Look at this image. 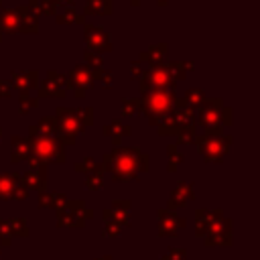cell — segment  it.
Instances as JSON below:
<instances>
[{"label": "cell", "mask_w": 260, "mask_h": 260, "mask_svg": "<svg viewBox=\"0 0 260 260\" xmlns=\"http://www.w3.org/2000/svg\"><path fill=\"white\" fill-rule=\"evenodd\" d=\"M110 79H112V77H110L108 73H106V75H102V81H104V83H102V87H104V89H108V87L112 85V83H110Z\"/></svg>", "instance_id": "f35d334b"}, {"label": "cell", "mask_w": 260, "mask_h": 260, "mask_svg": "<svg viewBox=\"0 0 260 260\" xmlns=\"http://www.w3.org/2000/svg\"><path fill=\"white\" fill-rule=\"evenodd\" d=\"M195 228L205 246H232V219H225L221 209H199Z\"/></svg>", "instance_id": "7a4b0ae2"}, {"label": "cell", "mask_w": 260, "mask_h": 260, "mask_svg": "<svg viewBox=\"0 0 260 260\" xmlns=\"http://www.w3.org/2000/svg\"><path fill=\"white\" fill-rule=\"evenodd\" d=\"M104 134L110 136V140H112L114 146H120V144H122V138L132 134V128L126 126V124H122L120 120H114V122H110L108 126H104Z\"/></svg>", "instance_id": "e0dca14e"}, {"label": "cell", "mask_w": 260, "mask_h": 260, "mask_svg": "<svg viewBox=\"0 0 260 260\" xmlns=\"http://www.w3.org/2000/svg\"><path fill=\"white\" fill-rule=\"evenodd\" d=\"M28 193H30V191H28V189H26V187L20 183V185L14 189V193H12V199H18V201H22V199H26V197H28Z\"/></svg>", "instance_id": "d590c367"}, {"label": "cell", "mask_w": 260, "mask_h": 260, "mask_svg": "<svg viewBox=\"0 0 260 260\" xmlns=\"http://www.w3.org/2000/svg\"><path fill=\"white\" fill-rule=\"evenodd\" d=\"M185 225H187V221L183 217H179L175 211H171V209H158V236L173 238Z\"/></svg>", "instance_id": "9c48e42d"}, {"label": "cell", "mask_w": 260, "mask_h": 260, "mask_svg": "<svg viewBox=\"0 0 260 260\" xmlns=\"http://www.w3.org/2000/svg\"><path fill=\"white\" fill-rule=\"evenodd\" d=\"M122 234V225L114 219H104V230H102V236L106 238H116Z\"/></svg>", "instance_id": "83f0119b"}, {"label": "cell", "mask_w": 260, "mask_h": 260, "mask_svg": "<svg viewBox=\"0 0 260 260\" xmlns=\"http://www.w3.org/2000/svg\"><path fill=\"white\" fill-rule=\"evenodd\" d=\"M83 183H85V187H87L89 191H100V189L104 187V171H98V173L87 175Z\"/></svg>", "instance_id": "d4e9b609"}, {"label": "cell", "mask_w": 260, "mask_h": 260, "mask_svg": "<svg viewBox=\"0 0 260 260\" xmlns=\"http://www.w3.org/2000/svg\"><path fill=\"white\" fill-rule=\"evenodd\" d=\"M12 244V234L6 223V219H0V246H10Z\"/></svg>", "instance_id": "f546056e"}, {"label": "cell", "mask_w": 260, "mask_h": 260, "mask_svg": "<svg viewBox=\"0 0 260 260\" xmlns=\"http://www.w3.org/2000/svg\"><path fill=\"white\" fill-rule=\"evenodd\" d=\"M57 223L59 228H73V230L83 228L85 223L83 199H67V203L57 209Z\"/></svg>", "instance_id": "52a82bcc"}, {"label": "cell", "mask_w": 260, "mask_h": 260, "mask_svg": "<svg viewBox=\"0 0 260 260\" xmlns=\"http://www.w3.org/2000/svg\"><path fill=\"white\" fill-rule=\"evenodd\" d=\"M35 128H37L41 134H45V136H55V134H57L55 118H41V120L35 124Z\"/></svg>", "instance_id": "603a6c76"}, {"label": "cell", "mask_w": 260, "mask_h": 260, "mask_svg": "<svg viewBox=\"0 0 260 260\" xmlns=\"http://www.w3.org/2000/svg\"><path fill=\"white\" fill-rule=\"evenodd\" d=\"M39 207H53L55 209V193L39 191Z\"/></svg>", "instance_id": "1f68e13d"}, {"label": "cell", "mask_w": 260, "mask_h": 260, "mask_svg": "<svg viewBox=\"0 0 260 260\" xmlns=\"http://www.w3.org/2000/svg\"><path fill=\"white\" fill-rule=\"evenodd\" d=\"M65 203H67V197H65V193H55V209L63 207Z\"/></svg>", "instance_id": "74e56055"}, {"label": "cell", "mask_w": 260, "mask_h": 260, "mask_svg": "<svg viewBox=\"0 0 260 260\" xmlns=\"http://www.w3.org/2000/svg\"><path fill=\"white\" fill-rule=\"evenodd\" d=\"M223 130L225 128H213V130H205L203 134H197L195 144L199 154L205 158V162H221L223 156L230 152L232 136H228Z\"/></svg>", "instance_id": "5b68a950"}, {"label": "cell", "mask_w": 260, "mask_h": 260, "mask_svg": "<svg viewBox=\"0 0 260 260\" xmlns=\"http://www.w3.org/2000/svg\"><path fill=\"white\" fill-rule=\"evenodd\" d=\"M165 256L169 260H187V250L185 248H169Z\"/></svg>", "instance_id": "d6a6232c"}, {"label": "cell", "mask_w": 260, "mask_h": 260, "mask_svg": "<svg viewBox=\"0 0 260 260\" xmlns=\"http://www.w3.org/2000/svg\"><path fill=\"white\" fill-rule=\"evenodd\" d=\"M183 100H185L187 106H191V108H199V106L205 102V95H203L201 89H189V91L185 93Z\"/></svg>", "instance_id": "484cf974"}, {"label": "cell", "mask_w": 260, "mask_h": 260, "mask_svg": "<svg viewBox=\"0 0 260 260\" xmlns=\"http://www.w3.org/2000/svg\"><path fill=\"white\" fill-rule=\"evenodd\" d=\"M142 57H144L148 63H152V65H158V63H160V59L165 57V47H154V49H152L148 55L144 53Z\"/></svg>", "instance_id": "4dcf8cb0"}, {"label": "cell", "mask_w": 260, "mask_h": 260, "mask_svg": "<svg viewBox=\"0 0 260 260\" xmlns=\"http://www.w3.org/2000/svg\"><path fill=\"white\" fill-rule=\"evenodd\" d=\"M0 138H2V128H0Z\"/></svg>", "instance_id": "b9f144b4"}, {"label": "cell", "mask_w": 260, "mask_h": 260, "mask_svg": "<svg viewBox=\"0 0 260 260\" xmlns=\"http://www.w3.org/2000/svg\"><path fill=\"white\" fill-rule=\"evenodd\" d=\"M20 183L22 181L18 173H0V201L12 199V193Z\"/></svg>", "instance_id": "9a60e30c"}, {"label": "cell", "mask_w": 260, "mask_h": 260, "mask_svg": "<svg viewBox=\"0 0 260 260\" xmlns=\"http://www.w3.org/2000/svg\"><path fill=\"white\" fill-rule=\"evenodd\" d=\"M6 223H8L12 236H16V238H28V228H26V219L24 217H10V219H6Z\"/></svg>", "instance_id": "ffe728a7"}, {"label": "cell", "mask_w": 260, "mask_h": 260, "mask_svg": "<svg viewBox=\"0 0 260 260\" xmlns=\"http://www.w3.org/2000/svg\"><path fill=\"white\" fill-rule=\"evenodd\" d=\"M160 260H169V258H167V256H162V258H160Z\"/></svg>", "instance_id": "60d3db41"}, {"label": "cell", "mask_w": 260, "mask_h": 260, "mask_svg": "<svg viewBox=\"0 0 260 260\" xmlns=\"http://www.w3.org/2000/svg\"><path fill=\"white\" fill-rule=\"evenodd\" d=\"M95 260H112V256H102V258H95Z\"/></svg>", "instance_id": "ab89813d"}, {"label": "cell", "mask_w": 260, "mask_h": 260, "mask_svg": "<svg viewBox=\"0 0 260 260\" xmlns=\"http://www.w3.org/2000/svg\"><path fill=\"white\" fill-rule=\"evenodd\" d=\"M175 136H177L179 144H195L197 132H195V126H189V128H179V132Z\"/></svg>", "instance_id": "cb8c5ba5"}, {"label": "cell", "mask_w": 260, "mask_h": 260, "mask_svg": "<svg viewBox=\"0 0 260 260\" xmlns=\"http://www.w3.org/2000/svg\"><path fill=\"white\" fill-rule=\"evenodd\" d=\"M69 83L75 87V98H83L85 89L93 85V75L89 73V69H87L85 65H79V67L73 69Z\"/></svg>", "instance_id": "4fadbf2b"}, {"label": "cell", "mask_w": 260, "mask_h": 260, "mask_svg": "<svg viewBox=\"0 0 260 260\" xmlns=\"http://www.w3.org/2000/svg\"><path fill=\"white\" fill-rule=\"evenodd\" d=\"M221 108L223 102L221 100H211V102H203L199 106V116H197V124L205 130H213V128H221Z\"/></svg>", "instance_id": "ba28073f"}, {"label": "cell", "mask_w": 260, "mask_h": 260, "mask_svg": "<svg viewBox=\"0 0 260 260\" xmlns=\"http://www.w3.org/2000/svg\"><path fill=\"white\" fill-rule=\"evenodd\" d=\"M28 146H30V156L49 165V162H65L67 152L65 144L57 136H45L41 134L35 126L28 128Z\"/></svg>", "instance_id": "3957f363"}, {"label": "cell", "mask_w": 260, "mask_h": 260, "mask_svg": "<svg viewBox=\"0 0 260 260\" xmlns=\"http://www.w3.org/2000/svg\"><path fill=\"white\" fill-rule=\"evenodd\" d=\"M55 128H57V138L69 146L77 140L79 134L85 132V126L79 118V110L75 108H59L57 110V116H55Z\"/></svg>", "instance_id": "8992f818"}, {"label": "cell", "mask_w": 260, "mask_h": 260, "mask_svg": "<svg viewBox=\"0 0 260 260\" xmlns=\"http://www.w3.org/2000/svg\"><path fill=\"white\" fill-rule=\"evenodd\" d=\"M148 154L138 148L116 146L114 150L102 156V171L110 173L114 181H130L138 179L140 173L148 171Z\"/></svg>", "instance_id": "6da1fadb"}, {"label": "cell", "mask_w": 260, "mask_h": 260, "mask_svg": "<svg viewBox=\"0 0 260 260\" xmlns=\"http://www.w3.org/2000/svg\"><path fill=\"white\" fill-rule=\"evenodd\" d=\"M175 102H177V95L173 91L152 89V91L144 93L142 100H138V110H140V114H144L148 118L150 126H156L165 116L173 114Z\"/></svg>", "instance_id": "277c9868"}, {"label": "cell", "mask_w": 260, "mask_h": 260, "mask_svg": "<svg viewBox=\"0 0 260 260\" xmlns=\"http://www.w3.org/2000/svg\"><path fill=\"white\" fill-rule=\"evenodd\" d=\"M79 118H81V122H83L85 128L91 126V124H93V108H83V110H79Z\"/></svg>", "instance_id": "836d02e7"}, {"label": "cell", "mask_w": 260, "mask_h": 260, "mask_svg": "<svg viewBox=\"0 0 260 260\" xmlns=\"http://www.w3.org/2000/svg\"><path fill=\"white\" fill-rule=\"evenodd\" d=\"M67 85H71L69 81H65V77H61L59 73L51 71L47 75V79L41 83L39 87V95L41 98H63L67 91Z\"/></svg>", "instance_id": "30bf717a"}, {"label": "cell", "mask_w": 260, "mask_h": 260, "mask_svg": "<svg viewBox=\"0 0 260 260\" xmlns=\"http://www.w3.org/2000/svg\"><path fill=\"white\" fill-rule=\"evenodd\" d=\"M30 154V146H28V140L14 134L10 136V160L12 162H20L24 158H28Z\"/></svg>", "instance_id": "2e32d148"}, {"label": "cell", "mask_w": 260, "mask_h": 260, "mask_svg": "<svg viewBox=\"0 0 260 260\" xmlns=\"http://www.w3.org/2000/svg\"><path fill=\"white\" fill-rule=\"evenodd\" d=\"M0 256H2V252H0Z\"/></svg>", "instance_id": "7bdbcfd3"}, {"label": "cell", "mask_w": 260, "mask_h": 260, "mask_svg": "<svg viewBox=\"0 0 260 260\" xmlns=\"http://www.w3.org/2000/svg\"><path fill=\"white\" fill-rule=\"evenodd\" d=\"M232 126V108H221V128H230Z\"/></svg>", "instance_id": "e575fe53"}, {"label": "cell", "mask_w": 260, "mask_h": 260, "mask_svg": "<svg viewBox=\"0 0 260 260\" xmlns=\"http://www.w3.org/2000/svg\"><path fill=\"white\" fill-rule=\"evenodd\" d=\"M10 91H12L10 83H8V81H0V98H8Z\"/></svg>", "instance_id": "8d00e7d4"}, {"label": "cell", "mask_w": 260, "mask_h": 260, "mask_svg": "<svg viewBox=\"0 0 260 260\" xmlns=\"http://www.w3.org/2000/svg\"><path fill=\"white\" fill-rule=\"evenodd\" d=\"M154 128H156V132H158L160 136H175V134L179 132V124H177V120H175L173 114L165 116Z\"/></svg>", "instance_id": "d6986e66"}, {"label": "cell", "mask_w": 260, "mask_h": 260, "mask_svg": "<svg viewBox=\"0 0 260 260\" xmlns=\"http://www.w3.org/2000/svg\"><path fill=\"white\" fill-rule=\"evenodd\" d=\"M167 156H169L167 171H169V173H175V171L179 169V165L183 162V154L179 152L177 144H169V146H167Z\"/></svg>", "instance_id": "7402d4cb"}, {"label": "cell", "mask_w": 260, "mask_h": 260, "mask_svg": "<svg viewBox=\"0 0 260 260\" xmlns=\"http://www.w3.org/2000/svg\"><path fill=\"white\" fill-rule=\"evenodd\" d=\"M136 114H140V110H138V100H124V102H122V116L130 118V116H136Z\"/></svg>", "instance_id": "f1b7e54d"}, {"label": "cell", "mask_w": 260, "mask_h": 260, "mask_svg": "<svg viewBox=\"0 0 260 260\" xmlns=\"http://www.w3.org/2000/svg\"><path fill=\"white\" fill-rule=\"evenodd\" d=\"M37 106H39V100L32 98V95H28V91L22 93L20 100H18V110H20V114H28V112L35 110Z\"/></svg>", "instance_id": "4316f807"}, {"label": "cell", "mask_w": 260, "mask_h": 260, "mask_svg": "<svg viewBox=\"0 0 260 260\" xmlns=\"http://www.w3.org/2000/svg\"><path fill=\"white\" fill-rule=\"evenodd\" d=\"M195 199V191H193V185L191 183H177V187L173 189V193L169 195V201H167V209H179V207H185L189 201Z\"/></svg>", "instance_id": "8fae6325"}, {"label": "cell", "mask_w": 260, "mask_h": 260, "mask_svg": "<svg viewBox=\"0 0 260 260\" xmlns=\"http://www.w3.org/2000/svg\"><path fill=\"white\" fill-rule=\"evenodd\" d=\"M20 181L28 191H45V187H47V167L26 171L24 175H20Z\"/></svg>", "instance_id": "5bb4252c"}, {"label": "cell", "mask_w": 260, "mask_h": 260, "mask_svg": "<svg viewBox=\"0 0 260 260\" xmlns=\"http://www.w3.org/2000/svg\"><path fill=\"white\" fill-rule=\"evenodd\" d=\"M102 171V162H98L95 158L91 156H85L83 160L75 162V173H83V175H91V173H98Z\"/></svg>", "instance_id": "44dd1931"}, {"label": "cell", "mask_w": 260, "mask_h": 260, "mask_svg": "<svg viewBox=\"0 0 260 260\" xmlns=\"http://www.w3.org/2000/svg\"><path fill=\"white\" fill-rule=\"evenodd\" d=\"M12 81L16 85V89H20L22 93H26L28 89H32L37 85V71H28V73H14Z\"/></svg>", "instance_id": "ac0fdd59"}, {"label": "cell", "mask_w": 260, "mask_h": 260, "mask_svg": "<svg viewBox=\"0 0 260 260\" xmlns=\"http://www.w3.org/2000/svg\"><path fill=\"white\" fill-rule=\"evenodd\" d=\"M130 209H132L130 201H126V199H116L110 209H104L102 215H104V219H114V221H118L122 228H126V225H130Z\"/></svg>", "instance_id": "7c38bea8"}]
</instances>
